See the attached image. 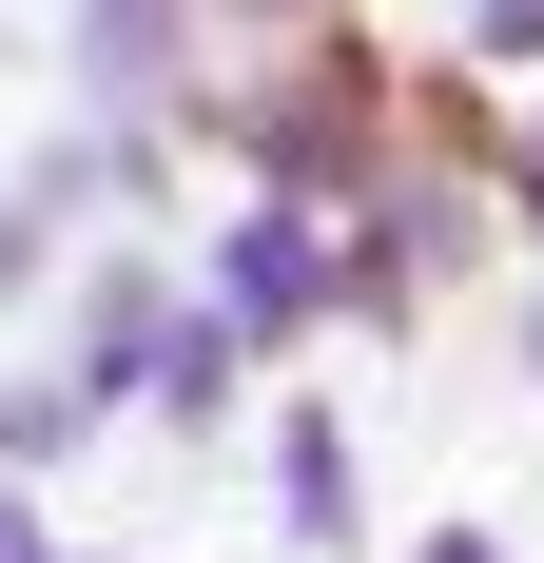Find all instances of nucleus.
<instances>
[{"label":"nucleus","instance_id":"nucleus-1","mask_svg":"<svg viewBox=\"0 0 544 563\" xmlns=\"http://www.w3.org/2000/svg\"><path fill=\"white\" fill-rule=\"evenodd\" d=\"M389 136H409V78H389V58L350 40V20H312V40H292V58L253 78V98H233V156H253L272 195H350V175H370Z\"/></svg>","mask_w":544,"mask_h":563},{"label":"nucleus","instance_id":"nucleus-7","mask_svg":"<svg viewBox=\"0 0 544 563\" xmlns=\"http://www.w3.org/2000/svg\"><path fill=\"white\" fill-rule=\"evenodd\" d=\"M0 273H20V233H0Z\"/></svg>","mask_w":544,"mask_h":563},{"label":"nucleus","instance_id":"nucleus-3","mask_svg":"<svg viewBox=\"0 0 544 563\" xmlns=\"http://www.w3.org/2000/svg\"><path fill=\"white\" fill-rule=\"evenodd\" d=\"M78 78H98L117 117L175 98V0H78Z\"/></svg>","mask_w":544,"mask_h":563},{"label":"nucleus","instance_id":"nucleus-2","mask_svg":"<svg viewBox=\"0 0 544 563\" xmlns=\"http://www.w3.org/2000/svg\"><path fill=\"white\" fill-rule=\"evenodd\" d=\"M233 331H312L330 311V253H312V195H253V214H233Z\"/></svg>","mask_w":544,"mask_h":563},{"label":"nucleus","instance_id":"nucleus-5","mask_svg":"<svg viewBox=\"0 0 544 563\" xmlns=\"http://www.w3.org/2000/svg\"><path fill=\"white\" fill-rule=\"evenodd\" d=\"M233 20H312V0H233Z\"/></svg>","mask_w":544,"mask_h":563},{"label":"nucleus","instance_id":"nucleus-4","mask_svg":"<svg viewBox=\"0 0 544 563\" xmlns=\"http://www.w3.org/2000/svg\"><path fill=\"white\" fill-rule=\"evenodd\" d=\"M272 448H292V525H312V544H350V448H330V408H292Z\"/></svg>","mask_w":544,"mask_h":563},{"label":"nucleus","instance_id":"nucleus-6","mask_svg":"<svg viewBox=\"0 0 544 563\" xmlns=\"http://www.w3.org/2000/svg\"><path fill=\"white\" fill-rule=\"evenodd\" d=\"M20 544H40V525H20V506H0V563H20Z\"/></svg>","mask_w":544,"mask_h":563}]
</instances>
